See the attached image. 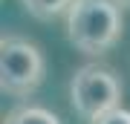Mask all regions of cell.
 Returning <instances> with one entry per match:
<instances>
[{
    "label": "cell",
    "instance_id": "cell-3",
    "mask_svg": "<svg viewBox=\"0 0 130 124\" xmlns=\"http://www.w3.org/2000/svg\"><path fill=\"white\" fill-rule=\"evenodd\" d=\"M70 101L81 118L93 121L98 115L121 107V81L116 78L113 69L87 64V66L75 69V75L70 81Z\"/></svg>",
    "mask_w": 130,
    "mask_h": 124
},
{
    "label": "cell",
    "instance_id": "cell-2",
    "mask_svg": "<svg viewBox=\"0 0 130 124\" xmlns=\"http://www.w3.org/2000/svg\"><path fill=\"white\" fill-rule=\"evenodd\" d=\"M46 78L43 52L20 35H3L0 41V90L6 95L26 98Z\"/></svg>",
    "mask_w": 130,
    "mask_h": 124
},
{
    "label": "cell",
    "instance_id": "cell-6",
    "mask_svg": "<svg viewBox=\"0 0 130 124\" xmlns=\"http://www.w3.org/2000/svg\"><path fill=\"white\" fill-rule=\"evenodd\" d=\"M90 124H130V110H124V107H116V110L98 115V118H93Z\"/></svg>",
    "mask_w": 130,
    "mask_h": 124
},
{
    "label": "cell",
    "instance_id": "cell-5",
    "mask_svg": "<svg viewBox=\"0 0 130 124\" xmlns=\"http://www.w3.org/2000/svg\"><path fill=\"white\" fill-rule=\"evenodd\" d=\"M23 9L38 20H52L58 14H64L67 9L72 6V0H20Z\"/></svg>",
    "mask_w": 130,
    "mask_h": 124
},
{
    "label": "cell",
    "instance_id": "cell-1",
    "mask_svg": "<svg viewBox=\"0 0 130 124\" xmlns=\"http://www.w3.org/2000/svg\"><path fill=\"white\" fill-rule=\"evenodd\" d=\"M67 38L84 55H104L121 38V9L116 0H72L67 9Z\"/></svg>",
    "mask_w": 130,
    "mask_h": 124
},
{
    "label": "cell",
    "instance_id": "cell-7",
    "mask_svg": "<svg viewBox=\"0 0 130 124\" xmlns=\"http://www.w3.org/2000/svg\"><path fill=\"white\" fill-rule=\"evenodd\" d=\"M116 3H119V6H130V0H116Z\"/></svg>",
    "mask_w": 130,
    "mask_h": 124
},
{
    "label": "cell",
    "instance_id": "cell-4",
    "mask_svg": "<svg viewBox=\"0 0 130 124\" xmlns=\"http://www.w3.org/2000/svg\"><path fill=\"white\" fill-rule=\"evenodd\" d=\"M3 124H61V118L46 107H35V104H26V107H18L6 115Z\"/></svg>",
    "mask_w": 130,
    "mask_h": 124
}]
</instances>
